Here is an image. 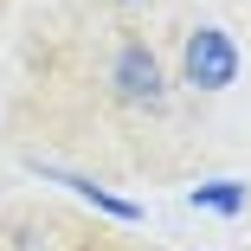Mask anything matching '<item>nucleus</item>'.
Masks as SVG:
<instances>
[{
    "instance_id": "1",
    "label": "nucleus",
    "mask_w": 251,
    "mask_h": 251,
    "mask_svg": "<svg viewBox=\"0 0 251 251\" xmlns=\"http://www.w3.org/2000/svg\"><path fill=\"white\" fill-rule=\"evenodd\" d=\"M110 84H116V97H123L129 110H148V116L168 110V77H161V58H155L148 39H123V45H116Z\"/></svg>"
},
{
    "instance_id": "3",
    "label": "nucleus",
    "mask_w": 251,
    "mask_h": 251,
    "mask_svg": "<svg viewBox=\"0 0 251 251\" xmlns=\"http://www.w3.org/2000/svg\"><path fill=\"white\" fill-rule=\"evenodd\" d=\"M45 180H58V187H71V193H84L90 206H103L110 219H123V226H135L142 219V206L135 200H123V193H110V187H97V180H84V174H65V168H39Z\"/></svg>"
},
{
    "instance_id": "5",
    "label": "nucleus",
    "mask_w": 251,
    "mask_h": 251,
    "mask_svg": "<svg viewBox=\"0 0 251 251\" xmlns=\"http://www.w3.org/2000/svg\"><path fill=\"white\" fill-rule=\"evenodd\" d=\"M116 7H142V0H116Z\"/></svg>"
},
{
    "instance_id": "4",
    "label": "nucleus",
    "mask_w": 251,
    "mask_h": 251,
    "mask_svg": "<svg viewBox=\"0 0 251 251\" xmlns=\"http://www.w3.org/2000/svg\"><path fill=\"white\" fill-rule=\"evenodd\" d=\"M193 206H206V213H238V206H245V180H206V187H193Z\"/></svg>"
},
{
    "instance_id": "2",
    "label": "nucleus",
    "mask_w": 251,
    "mask_h": 251,
    "mask_svg": "<svg viewBox=\"0 0 251 251\" xmlns=\"http://www.w3.org/2000/svg\"><path fill=\"white\" fill-rule=\"evenodd\" d=\"M180 84L187 90H232L238 84V45L219 26H193L180 39Z\"/></svg>"
}]
</instances>
